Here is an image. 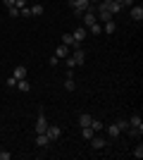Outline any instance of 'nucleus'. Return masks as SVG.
<instances>
[{
	"label": "nucleus",
	"instance_id": "obj_1",
	"mask_svg": "<svg viewBox=\"0 0 143 160\" xmlns=\"http://www.w3.org/2000/svg\"><path fill=\"white\" fill-rule=\"evenodd\" d=\"M72 7H74V12L81 17V14L91 7V0H72Z\"/></svg>",
	"mask_w": 143,
	"mask_h": 160
},
{
	"label": "nucleus",
	"instance_id": "obj_2",
	"mask_svg": "<svg viewBox=\"0 0 143 160\" xmlns=\"http://www.w3.org/2000/svg\"><path fill=\"white\" fill-rule=\"evenodd\" d=\"M81 22H83V27H93L95 22H98V17H95V10H86Z\"/></svg>",
	"mask_w": 143,
	"mask_h": 160
},
{
	"label": "nucleus",
	"instance_id": "obj_3",
	"mask_svg": "<svg viewBox=\"0 0 143 160\" xmlns=\"http://www.w3.org/2000/svg\"><path fill=\"white\" fill-rule=\"evenodd\" d=\"M45 129H48V120H45V115H43V110H41L38 120H36V134H45Z\"/></svg>",
	"mask_w": 143,
	"mask_h": 160
},
{
	"label": "nucleus",
	"instance_id": "obj_4",
	"mask_svg": "<svg viewBox=\"0 0 143 160\" xmlns=\"http://www.w3.org/2000/svg\"><path fill=\"white\" fill-rule=\"evenodd\" d=\"M72 36H74V41L81 46V41L88 36V29H86V27H79V29H74V33H72Z\"/></svg>",
	"mask_w": 143,
	"mask_h": 160
},
{
	"label": "nucleus",
	"instance_id": "obj_5",
	"mask_svg": "<svg viewBox=\"0 0 143 160\" xmlns=\"http://www.w3.org/2000/svg\"><path fill=\"white\" fill-rule=\"evenodd\" d=\"M88 141H91V146H93L95 151H100V148H105V146H107V141L102 139V136H95V134H93V136H91Z\"/></svg>",
	"mask_w": 143,
	"mask_h": 160
},
{
	"label": "nucleus",
	"instance_id": "obj_6",
	"mask_svg": "<svg viewBox=\"0 0 143 160\" xmlns=\"http://www.w3.org/2000/svg\"><path fill=\"white\" fill-rule=\"evenodd\" d=\"M45 134H48V139L50 141H57L62 136V132H60V127H50V124H48V129H45Z\"/></svg>",
	"mask_w": 143,
	"mask_h": 160
},
{
	"label": "nucleus",
	"instance_id": "obj_7",
	"mask_svg": "<svg viewBox=\"0 0 143 160\" xmlns=\"http://www.w3.org/2000/svg\"><path fill=\"white\" fill-rule=\"evenodd\" d=\"M131 19L134 22H143V7L141 5H131Z\"/></svg>",
	"mask_w": 143,
	"mask_h": 160
},
{
	"label": "nucleus",
	"instance_id": "obj_8",
	"mask_svg": "<svg viewBox=\"0 0 143 160\" xmlns=\"http://www.w3.org/2000/svg\"><path fill=\"white\" fill-rule=\"evenodd\" d=\"M72 58H74V62H76V65H83V62H86V53H83L81 48L72 50Z\"/></svg>",
	"mask_w": 143,
	"mask_h": 160
},
{
	"label": "nucleus",
	"instance_id": "obj_9",
	"mask_svg": "<svg viewBox=\"0 0 143 160\" xmlns=\"http://www.w3.org/2000/svg\"><path fill=\"white\" fill-rule=\"evenodd\" d=\"M76 88V81H74V77H72V69L67 72V79H64V91H74Z\"/></svg>",
	"mask_w": 143,
	"mask_h": 160
},
{
	"label": "nucleus",
	"instance_id": "obj_10",
	"mask_svg": "<svg viewBox=\"0 0 143 160\" xmlns=\"http://www.w3.org/2000/svg\"><path fill=\"white\" fill-rule=\"evenodd\" d=\"M129 127H136V129H143V120H141V115H131L129 120Z\"/></svg>",
	"mask_w": 143,
	"mask_h": 160
},
{
	"label": "nucleus",
	"instance_id": "obj_11",
	"mask_svg": "<svg viewBox=\"0 0 143 160\" xmlns=\"http://www.w3.org/2000/svg\"><path fill=\"white\" fill-rule=\"evenodd\" d=\"M12 77H14V79H26V67L17 65V67H14V72H12Z\"/></svg>",
	"mask_w": 143,
	"mask_h": 160
},
{
	"label": "nucleus",
	"instance_id": "obj_12",
	"mask_svg": "<svg viewBox=\"0 0 143 160\" xmlns=\"http://www.w3.org/2000/svg\"><path fill=\"white\" fill-rule=\"evenodd\" d=\"M69 50H72V48H69V46H64V43H60V46L55 48V55H57V58H67V55H69Z\"/></svg>",
	"mask_w": 143,
	"mask_h": 160
},
{
	"label": "nucleus",
	"instance_id": "obj_13",
	"mask_svg": "<svg viewBox=\"0 0 143 160\" xmlns=\"http://www.w3.org/2000/svg\"><path fill=\"white\" fill-rule=\"evenodd\" d=\"M17 88H19L21 93H29V91H31V84H29L26 79H17Z\"/></svg>",
	"mask_w": 143,
	"mask_h": 160
},
{
	"label": "nucleus",
	"instance_id": "obj_14",
	"mask_svg": "<svg viewBox=\"0 0 143 160\" xmlns=\"http://www.w3.org/2000/svg\"><path fill=\"white\" fill-rule=\"evenodd\" d=\"M95 17L100 22H107V19H112V14H110V10H95Z\"/></svg>",
	"mask_w": 143,
	"mask_h": 160
},
{
	"label": "nucleus",
	"instance_id": "obj_15",
	"mask_svg": "<svg viewBox=\"0 0 143 160\" xmlns=\"http://www.w3.org/2000/svg\"><path fill=\"white\" fill-rule=\"evenodd\" d=\"M91 120H93V115H86V112L79 115V124L81 127H91Z\"/></svg>",
	"mask_w": 143,
	"mask_h": 160
},
{
	"label": "nucleus",
	"instance_id": "obj_16",
	"mask_svg": "<svg viewBox=\"0 0 143 160\" xmlns=\"http://www.w3.org/2000/svg\"><path fill=\"white\" fill-rule=\"evenodd\" d=\"M48 143H50V139H48V134H38V136H36V146L45 148Z\"/></svg>",
	"mask_w": 143,
	"mask_h": 160
},
{
	"label": "nucleus",
	"instance_id": "obj_17",
	"mask_svg": "<svg viewBox=\"0 0 143 160\" xmlns=\"http://www.w3.org/2000/svg\"><path fill=\"white\" fill-rule=\"evenodd\" d=\"M119 134H122V132H119V127H117V124H110V127H107V136H110V139H117Z\"/></svg>",
	"mask_w": 143,
	"mask_h": 160
},
{
	"label": "nucleus",
	"instance_id": "obj_18",
	"mask_svg": "<svg viewBox=\"0 0 143 160\" xmlns=\"http://www.w3.org/2000/svg\"><path fill=\"white\" fill-rule=\"evenodd\" d=\"M115 29H117L115 19H107V22H105V33H115Z\"/></svg>",
	"mask_w": 143,
	"mask_h": 160
},
{
	"label": "nucleus",
	"instance_id": "obj_19",
	"mask_svg": "<svg viewBox=\"0 0 143 160\" xmlns=\"http://www.w3.org/2000/svg\"><path fill=\"white\" fill-rule=\"evenodd\" d=\"M91 129H93L95 134H98V132H102V122H100V120H95V117H93V120H91Z\"/></svg>",
	"mask_w": 143,
	"mask_h": 160
},
{
	"label": "nucleus",
	"instance_id": "obj_20",
	"mask_svg": "<svg viewBox=\"0 0 143 160\" xmlns=\"http://www.w3.org/2000/svg\"><path fill=\"white\" fill-rule=\"evenodd\" d=\"M62 43H64V46H74V36H72V33H64V36H62Z\"/></svg>",
	"mask_w": 143,
	"mask_h": 160
},
{
	"label": "nucleus",
	"instance_id": "obj_21",
	"mask_svg": "<svg viewBox=\"0 0 143 160\" xmlns=\"http://www.w3.org/2000/svg\"><path fill=\"white\" fill-rule=\"evenodd\" d=\"M93 129H91V127H81V136H83V139H91V136H93Z\"/></svg>",
	"mask_w": 143,
	"mask_h": 160
},
{
	"label": "nucleus",
	"instance_id": "obj_22",
	"mask_svg": "<svg viewBox=\"0 0 143 160\" xmlns=\"http://www.w3.org/2000/svg\"><path fill=\"white\" fill-rule=\"evenodd\" d=\"M19 17H24V19L34 17V14H31V7H21V10H19Z\"/></svg>",
	"mask_w": 143,
	"mask_h": 160
},
{
	"label": "nucleus",
	"instance_id": "obj_23",
	"mask_svg": "<svg viewBox=\"0 0 143 160\" xmlns=\"http://www.w3.org/2000/svg\"><path fill=\"white\" fill-rule=\"evenodd\" d=\"M115 124L119 127V132H126V129H129V122H126V120H117Z\"/></svg>",
	"mask_w": 143,
	"mask_h": 160
},
{
	"label": "nucleus",
	"instance_id": "obj_24",
	"mask_svg": "<svg viewBox=\"0 0 143 160\" xmlns=\"http://www.w3.org/2000/svg\"><path fill=\"white\" fill-rule=\"evenodd\" d=\"M31 14H34V17H41L43 14V5H34L31 7Z\"/></svg>",
	"mask_w": 143,
	"mask_h": 160
},
{
	"label": "nucleus",
	"instance_id": "obj_25",
	"mask_svg": "<svg viewBox=\"0 0 143 160\" xmlns=\"http://www.w3.org/2000/svg\"><path fill=\"white\" fill-rule=\"evenodd\" d=\"M88 33H93V36H98V33H100V24L95 22L93 27H88Z\"/></svg>",
	"mask_w": 143,
	"mask_h": 160
},
{
	"label": "nucleus",
	"instance_id": "obj_26",
	"mask_svg": "<svg viewBox=\"0 0 143 160\" xmlns=\"http://www.w3.org/2000/svg\"><path fill=\"white\" fill-rule=\"evenodd\" d=\"M64 65H67L69 69H74V67H76V62H74V58H72V55H67V60H64Z\"/></svg>",
	"mask_w": 143,
	"mask_h": 160
},
{
	"label": "nucleus",
	"instance_id": "obj_27",
	"mask_svg": "<svg viewBox=\"0 0 143 160\" xmlns=\"http://www.w3.org/2000/svg\"><path fill=\"white\" fill-rule=\"evenodd\" d=\"M134 158H143V146H141V143L134 148Z\"/></svg>",
	"mask_w": 143,
	"mask_h": 160
},
{
	"label": "nucleus",
	"instance_id": "obj_28",
	"mask_svg": "<svg viewBox=\"0 0 143 160\" xmlns=\"http://www.w3.org/2000/svg\"><path fill=\"white\" fill-rule=\"evenodd\" d=\"M7 12H10V17H19V7H7Z\"/></svg>",
	"mask_w": 143,
	"mask_h": 160
},
{
	"label": "nucleus",
	"instance_id": "obj_29",
	"mask_svg": "<svg viewBox=\"0 0 143 160\" xmlns=\"http://www.w3.org/2000/svg\"><path fill=\"white\" fill-rule=\"evenodd\" d=\"M7 86H10V88L17 86V79H14V77H7Z\"/></svg>",
	"mask_w": 143,
	"mask_h": 160
},
{
	"label": "nucleus",
	"instance_id": "obj_30",
	"mask_svg": "<svg viewBox=\"0 0 143 160\" xmlns=\"http://www.w3.org/2000/svg\"><path fill=\"white\" fill-rule=\"evenodd\" d=\"M14 7H19V10H21V7H26V0H14Z\"/></svg>",
	"mask_w": 143,
	"mask_h": 160
},
{
	"label": "nucleus",
	"instance_id": "obj_31",
	"mask_svg": "<svg viewBox=\"0 0 143 160\" xmlns=\"http://www.w3.org/2000/svg\"><path fill=\"white\" fill-rule=\"evenodd\" d=\"M5 2V7H14V0H2Z\"/></svg>",
	"mask_w": 143,
	"mask_h": 160
},
{
	"label": "nucleus",
	"instance_id": "obj_32",
	"mask_svg": "<svg viewBox=\"0 0 143 160\" xmlns=\"http://www.w3.org/2000/svg\"><path fill=\"white\" fill-rule=\"evenodd\" d=\"M98 2H100V0H91V5H98Z\"/></svg>",
	"mask_w": 143,
	"mask_h": 160
},
{
	"label": "nucleus",
	"instance_id": "obj_33",
	"mask_svg": "<svg viewBox=\"0 0 143 160\" xmlns=\"http://www.w3.org/2000/svg\"><path fill=\"white\" fill-rule=\"evenodd\" d=\"M0 151H2V146H0Z\"/></svg>",
	"mask_w": 143,
	"mask_h": 160
}]
</instances>
